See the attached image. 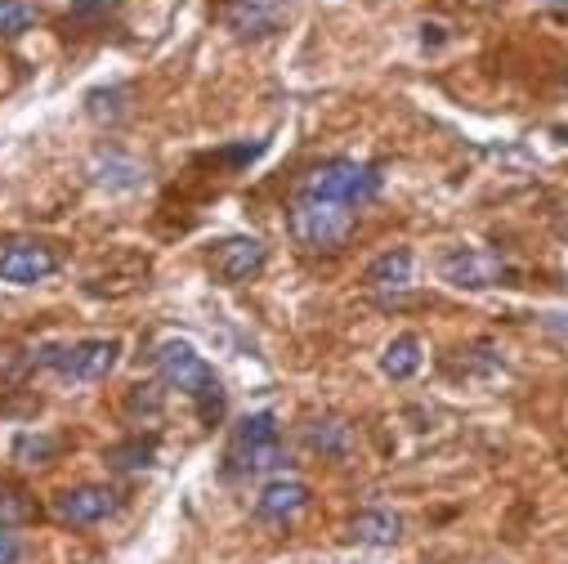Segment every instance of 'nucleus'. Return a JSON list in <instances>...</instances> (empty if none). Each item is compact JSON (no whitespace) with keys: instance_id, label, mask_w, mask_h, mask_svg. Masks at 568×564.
Instances as JSON below:
<instances>
[{"instance_id":"5","label":"nucleus","mask_w":568,"mask_h":564,"mask_svg":"<svg viewBox=\"0 0 568 564\" xmlns=\"http://www.w3.org/2000/svg\"><path fill=\"white\" fill-rule=\"evenodd\" d=\"M116 359H121V341L116 336H90V341H77L68 350L50 354V363L68 381H108Z\"/></svg>"},{"instance_id":"2","label":"nucleus","mask_w":568,"mask_h":564,"mask_svg":"<svg viewBox=\"0 0 568 564\" xmlns=\"http://www.w3.org/2000/svg\"><path fill=\"white\" fill-rule=\"evenodd\" d=\"M287 229H292V242H296L301 251H341V246L354 238L358 215H354L345 202H327V198L301 193V198L292 202Z\"/></svg>"},{"instance_id":"7","label":"nucleus","mask_w":568,"mask_h":564,"mask_svg":"<svg viewBox=\"0 0 568 564\" xmlns=\"http://www.w3.org/2000/svg\"><path fill=\"white\" fill-rule=\"evenodd\" d=\"M268 251L260 238H224L215 251H211V269L220 282H229V288H237V282H251L260 269H264Z\"/></svg>"},{"instance_id":"19","label":"nucleus","mask_w":568,"mask_h":564,"mask_svg":"<svg viewBox=\"0 0 568 564\" xmlns=\"http://www.w3.org/2000/svg\"><path fill=\"white\" fill-rule=\"evenodd\" d=\"M19 555H23L19 537H14L10 528H0V564H19Z\"/></svg>"},{"instance_id":"14","label":"nucleus","mask_w":568,"mask_h":564,"mask_svg":"<svg viewBox=\"0 0 568 564\" xmlns=\"http://www.w3.org/2000/svg\"><path fill=\"white\" fill-rule=\"evenodd\" d=\"M153 457H158V444H144V440H130V444L108 449V466H116V471H149Z\"/></svg>"},{"instance_id":"8","label":"nucleus","mask_w":568,"mask_h":564,"mask_svg":"<svg viewBox=\"0 0 568 564\" xmlns=\"http://www.w3.org/2000/svg\"><path fill=\"white\" fill-rule=\"evenodd\" d=\"M54 269H59V255L45 242H10L0 251V278L14 282V288H32V282L50 278Z\"/></svg>"},{"instance_id":"12","label":"nucleus","mask_w":568,"mask_h":564,"mask_svg":"<svg viewBox=\"0 0 568 564\" xmlns=\"http://www.w3.org/2000/svg\"><path fill=\"white\" fill-rule=\"evenodd\" d=\"M381 372L385 376H394V381H407V376H416L420 372V341L416 336H394L389 345H385V354H381Z\"/></svg>"},{"instance_id":"20","label":"nucleus","mask_w":568,"mask_h":564,"mask_svg":"<svg viewBox=\"0 0 568 564\" xmlns=\"http://www.w3.org/2000/svg\"><path fill=\"white\" fill-rule=\"evenodd\" d=\"M246 10H273V6H287V0H237Z\"/></svg>"},{"instance_id":"15","label":"nucleus","mask_w":568,"mask_h":564,"mask_svg":"<svg viewBox=\"0 0 568 564\" xmlns=\"http://www.w3.org/2000/svg\"><path fill=\"white\" fill-rule=\"evenodd\" d=\"M310 444L318 449V453H327V457H345V449H349V426H341V421H314L310 426Z\"/></svg>"},{"instance_id":"6","label":"nucleus","mask_w":568,"mask_h":564,"mask_svg":"<svg viewBox=\"0 0 568 564\" xmlns=\"http://www.w3.org/2000/svg\"><path fill=\"white\" fill-rule=\"evenodd\" d=\"M439 273L453 282V288L484 292V288H497V282L506 278V264H501L493 251H479V246H453V251L439 260Z\"/></svg>"},{"instance_id":"11","label":"nucleus","mask_w":568,"mask_h":564,"mask_svg":"<svg viewBox=\"0 0 568 564\" xmlns=\"http://www.w3.org/2000/svg\"><path fill=\"white\" fill-rule=\"evenodd\" d=\"M363 282H367V288H372V292H403V288H407V282H412V251L394 246V251L376 255V260L367 264Z\"/></svg>"},{"instance_id":"1","label":"nucleus","mask_w":568,"mask_h":564,"mask_svg":"<svg viewBox=\"0 0 568 564\" xmlns=\"http://www.w3.org/2000/svg\"><path fill=\"white\" fill-rule=\"evenodd\" d=\"M158 372L166 385L184 390L193 403H197V416L206 421V426H215V421L224 416V390L211 372V363L189 345V341H166L158 345Z\"/></svg>"},{"instance_id":"16","label":"nucleus","mask_w":568,"mask_h":564,"mask_svg":"<svg viewBox=\"0 0 568 564\" xmlns=\"http://www.w3.org/2000/svg\"><path fill=\"white\" fill-rule=\"evenodd\" d=\"M37 23V10L28 0H0V37H19Z\"/></svg>"},{"instance_id":"18","label":"nucleus","mask_w":568,"mask_h":564,"mask_svg":"<svg viewBox=\"0 0 568 564\" xmlns=\"http://www.w3.org/2000/svg\"><path fill=\"white\" fill-rule=\"evenodd\" d=\"M32 515H37L32 497H23V493H0V528H19V524H28Z\"/></svg>"},{"instance_id":"13","label":"nucleus","mask_w":568,"mask_h":564,"mask_svg":"<svg viewBox=\"0 0 568 564\" xmlns=\"http://www.w3.org/2000/svg\"><path fill=\"white\" fill-rule=\"evenodd\" d=\"M398 533H403V520L394 511H363L354 520V537L363 542H398Z\"/></svg>"},{"instance_id":"21","label":"nucleus","mask_w":568,"mask_h":564,"mask_svg":"<svg viewBox=\"0 0 568 564\" xmlns=\"http://www.w3.org/2000/svg\"><path fill=\"white\" fill-rule=\"evenodd\" d=\"M546 323H550L555 332H564V336H568V319H564V314H546Z\"/></svg>"},{"instance_id":"10","label":"nucleus","mask_w":568,"mask_h":564,"mask_svg":"<svg viewBox=\"0 0 568 564\" xmlns=\"http://www.w3.org/2000/svg\"><path fill=\"white\" fill-rule=\"evenodd\" d=\"M305 506H310V484L305 480H273V484H264V493L255 502V515L268 520V524H287Z\"/></svg>"},{"instance_id":"17","label":"nucleus","mask_w":568,"mask_h":564,"mask_svg":"<svg viewBox=\"0 0 568 564\" xmlns=\"http://www.w3.org/2000/svg\"><path fill=\"white\" fill-rule=\"evenodd\" d=\"M54 453H59V440H50V435H19V444H14V457L23 466H45Z\"/></svg>"},{"instance_id":"22","label":"nucleus","mask_w":568,"mask_h":564,"mask_svg":"<svg viewBox=\"0 0 568 564\" xmlns=\"http://www.w3.org/2000/svg\"><path fill=\"white\" fill-rule=\"evenodd\" d=\"M555 6H568V0H555Z\"/></svg>"},{"instance_id":"9","label":"nucleus","mask_w":568,"mask_h":564,"mask_svg":"<svg viewBox=\"0 0 568 564\" xmlns=\"http://www.w3.org/2000/svg\"><path fill=\"white\" fill-rule=\"evenodd\" d=\"M112 511H116V493H112L108 484H81V489H68V493L54 497V515H59L63 524H77V528L99 524V520H108Z\"/></svg>"},{"instance_id":"4","label":"nucleus","mask_w":568,"mask_h":564,"mask_svg":"<svg viewBox=\"0 0 568 564\" xmlns=\"http://www.w3.org/2000/svg\"><path fill=\"white\" fill-rule=\"evenodd\" d=\"M229 462L233 471H268L282 462V435L273 412H251L237 421V431L229 440Z\"/></svg>"},{"instance_id":"3","label":"nucleus","mask_w":568,"mask_h":564,"mask_svg":"<svg viewBox=\"0 0 568 564\" xmlns=\"http://www.w3.org/2000/svg\"><path fill=\"white\" fill-rule=\"evenodd\" d=\"M305 193L327 198V202H345V207H363L381 193V171L363 167L354 158H332V162H323L305 175Z\"/></svg>"}]
</instances>
